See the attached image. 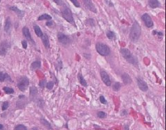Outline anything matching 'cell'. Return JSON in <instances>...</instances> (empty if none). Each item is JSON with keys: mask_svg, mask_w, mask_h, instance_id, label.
<instances>
[{"mask_svg": "<svg viewBox=\"0 0 166 130\" xmlns=\"http://www.w3.org/2000/svg\"><path fill=\"white\" fill-rule=\"evenodd\" d=\"M120 52H121V55L123 56V58L127 62H129L130 63H131V64L138 67V60L136 59V57L134 56V55H133L128 49L121 48L120 50Z\"/></svg>", "mask_w": 166, "mask_h": 130, "instance_id": "cell-1", "label": "cell"}, {"mask_svg": "<svg viewBox=\"0 0 166 130\" xmlns=\"http://www.w3.org/2000/svg\"><path fill=\"white\" fill-rule=\"evenodd\" d=\"M141 34V28L137 21H135L134 24L131 29V32H130V38L133 41H136L139 40Z\"/></svg>", "mask_w": 166, "mask_h": 130, "instance_id": "cell-2", "label": "cell"}, {"mask_svg": "<svg viewBox=\"0 0 166 130\" xmlns=\"http://www.w3.org/2000/svg\"><path fill=\"white\" fill-rule=\"evenodd\" d=\"M61 14H62V17L64 18L66 21L71 23V24H73V25H75V20L73 18L72 12H71V9L67 6L63 5L62 10H61Z\"/></svg>", "mask_w": 166, "mask_h": 130, "instance_id": "cell-3", "label": "cell"}, {"mask_svg": "<svg viewBox=\"0 0 166 130\" xmlns=\"http://www.w3.org/2000/svg\"><path fill=\"white\" fill-rule=\"evenodd\" d=\"M96 50L100 55H102V56H106V55H109L110 53L109 47L104 43H101V42L96 43Z\"/></svg>", "mask_w": 166, "mask_h": 130, "instance_id": "cell-4", "label": "cell"}, {"mask_svg": "<svg viewBox=\"0 0 166 130\" xmlns=\"http://www.w3.org/2000/svg\"><path fill=\"white\" fill-rule=\"evenodd\" d=\"M29 85V80L27 78L26 76H24L20 80V81L18 83V88L21 91H24Z\"/></svg>", "mask_w": 166, "mask_h": 130, "instance_id": "cell-5", "label": "cell"}, {"mask_svg": "<svg viewBox=\"0 0 166 130\" xmlns=\"http://www.w3.org/2000/svg\"><path fill=\"white\" fill-rule=\"evenodd\" d=\"M142 20L143 21V23H144L145 25L148 27V28H151L153 27V21L151 20V16L148 15V13H145L143 14L142 16Z\"/></svg>", "mask_w": 166, "mask_h": 130, "instance_id": "cell-6", "label": "cell"}, {"mask_svg": "<svg viewBox=\"0 0 166 130\" xmlns=\"http://www.w3.org/2000/svg\"><path fill=\"white\" fill-rule=\"evenodd\" d=\"M101 80L103 81V82L107 85V86H110V85H111V80H110L109 76L108 75V73L106 71H104V70L101 71Z\"/></svg>", "mask_w": 166, "mask_h": 130, "instance_id": "cell-7", "label": "cell"}, {"mask_svg": "<svg viewBox=\"0 0 166 130\" xmlns=\"http://www.w3.org/2000/svg\"><path fill=\"white\" fill-rule=\"evenodd\" d=\"M58 39H59V42L65 44V45L70 42V38H69V37L66 36V34H62V33H59V34H58Z\"/></svg>", "mask_w": 166, "mask_h": 130, "instance_id": "cell-8", "label": "cell"}, {"mask_svg": "<svg viewBox=\"0 0 166 130\" xmlns=\"http://www.w3.org/2000/svg\"><path fill=\"white\" fill-rule=\"evenodd\" d=\"M10 47V44L7 42V41H4L1 43V46H0V55H5L7 53V50Z\"/></svg>", "mask_w": 166, "mask_h": 130, "instance_id": "cell-9", "label": "cell"}, {"mask_svg": "<svg viewBox=\"0 0 166 130\" xmlns=\"http://www.w3.org/2000/svg\"><path fill=\"white\" fill-rule=\"evenodd\" d=\"M84 5L85 7H86L88 10H90L91 12H92L94 13H96V8L95 7V5L92 3V0H84Z\"/></svg>", "mask_w": 166, "mask_h": 130, "instance_id": "cell-10", "label": "cell"}, {"mask_svg": "<svg viewBox=\"0 0 166 130\" xmlns=\"http://www.w3.org/2000/svg\"><path fill=\"white\" fill-rule=\"evenodd\" d=\"M22 33H23V35L26 37V39H27V40L30 41L32 44H35L34 41H33L32 37V36H31V34H30L29 29H28L27 27H24V28H23V29H22Z\"/></svg>", "mask_w": 166, "mask_h": 130, "instance_id": "cell-11", "label": "cell"}, {"mask_svg": "<svg viewBox=\"0 0 166 130\" xmlns=\"http://www.w3.org/2000/svg\"><path fill=\"white\" fill-rule=\"evenodd\" d=\"M137 83H138V86H139V88L142 91L146 92V91L148 90V85H147V83L141 78L137 79Z\"/></svg>", "mask_w": 166, "mask_h": 130, "instance_id": "cell-12", "label": "cell"}, {"mask_svg": "<svg viewBox=\"0 0 166 130\" xmlns=\"http://www.w3.org/2000/svg\"><path fill=\"white\" fill-rule=\"evenodd\" d=\"M11 29H12V20H11L10 17H7L5 21V25H4V30L5 32L9 34L11 32Z\"/></svg>", "mask_w": 166, "mask_h": 130, "instance_id": "cell-13", "label": "cell"}, {"mask_svg": "<svg viewBox=\"0 0 166 130\" xmlns=\"http://www.w3.org/2000/svg\"><path fill=\"white\" fill-rule=\"evenodd\" d=\"M121 79H122V81L125 85H130V84H131V82H132L131 76H130L127 73H123L122 75H121Z\"/></svg>", "mask_w": 166, "mask_h": 130, "instance_id": "cell-14", "label": "cell"}, {"mask_svg": "<svg viewBox=\"0 0 166 130\" xmlns=\"http://www.w3.org/2000/svg\"><path fill=\"white\" fill-rule=\"evenodd\" d=\"M41 37V41H42L46 49H49V37H48V36H47V34H43Z\"/></svg>", "mask_w": 166, "mask_h": 130, "instance_id": "cell-15", "label": "cell"}, {"mask_svg": "<svg viewBox=\"0 0 166 130\" xmlns=\"http://www.w3.org/2000/svg\"><path fill=\"white\" fill-rule=\"evenodd\" d=\"M9 8H10V10L13 11V12H15L16 14H17L20 18H22L24 16V12H23V11L20 10L19 8H17L16 7H10Z\"/></svg>", "mask_w": 166, "mask_h": 130, "instance_id": "cell-16", "label": "cell"}, {"mask_svg": "<svg viewBox=\"0 0 166 130\" xmlns=\"http://www.w3.org/2000/svg\"><path fill=\"white\" fill-rule=\"evenodd\" d=\"M148 4L151 8H156L160 6V3L158 0H148Z\"/></svg>", "mask_w": 166, "mask_h": 130, "instance_id": "cell-17", "label": "cell"}, {"mask_svg": "<svg viewBox=\"0 0 166 130\" xmlns=\"http://www.w3.org/2000/svg\"><path fill=\"white\" fill-rule=\"evenodd\" d=\"M6 80H8V81H12L11 77L8 76L7 73H2V72H0V82H2V81H6Z\"/></svg>", "mask_w": 166, "mask_h": 130, "instance_id": "cell-18", "label": "cell"}, {"mask_svg": "<svg viewBox=\"0 0 166 130\" xmlns=\"http://www.w3.org/2000/svg\"><path fill=\"white\" fill-rule=\"evenodd\" d=\"M33 29H34V32H35V34H37V37H41V36H42L43 33H42V31H41V28H40L39 26H38V25H37V24H35V25L33 26Z\"/></svg>", "mask_w": 166, "mask_h": 130, "instance_id": "cell-19", "label": "cell"}, {"mask_svg": "<svg viewBox=\"0 0 166 130\" xmlns=\"http://www.w3.org/2000/svg\"><path fill=\"white\" fill-rule=\"evenodd\" d=\"M78 79H79V83L83 85V86H85V87H86L87 85H87V81L84 80V76H82V74H81V73H79V74H78Z\"/></svg>", "mask_w": 166, "mask_h": 130, "instance_id": "cell-20", "label": "cell"}, {"mask_svg": "<svg viewBox=\"0 0 166 130\" xmlns=\"http://www.w3.org/2000/svg\"><path fill=\"white\" fill-rule=\"evenodd\" d=\"M37 94V90L35 86H32L30 87V96L32 97V98H34Z\"/></svg>", "mask_w": 166, "mask_h": 130, "instance_id": "cell-21", "label": "cell"}, {"mask_svg": "<svg viewBox=\"0 0 166 130\" xmlns=\"http://www.w3.org/2000/svg\"><path fill=\"white\" fill-rule=\"evenodd\" d=\"M41 62L39 61V60H37V61H34L31 65L32 68L33 69V70H37V69H39L41 68Z\"/></svg>", "mask_w": 166, "mask_h": 130, "instance_id": "cell-22", "label": "cell"}, {"mask_svg": "<svg viewBox=\"0 0 166 130\" xmlns=\"http://www.w3.org/2000/svg\"><path fill=\"white\" fill-rule=\"evenodd\" d=\"M52 19V17L48 14H43V15H41L39 17H38V20H50Z\"/></svg>", "mask_w": 166, "mask_h": 130, "instance_id": "cell-23", "label": "cell"}, {"mask_svg": "<svg viewBox=\"0 0 166 130\" xmlns=\"http://www.w3.org/2000/svg\"><path fill=\"white\" fill-rule=\"evenodd\" d=\"M41 123L43 125H45L48 129H50V130L53 129V128H52V126H51V124H49L47 120H45V119H41Z\"/></svg>", "mask_w": 166, "mask_h": 130, "instance_id": "cell-24", "label": "cell"}, {"mask_svg": "<svg viewBox=\"0 0 166 130\" xmlns=\"http://www.w3.org/2000/svg\"><path fill=\"white\" fill-rule=\"evenodd\" d=\"M106 36H107V37L109 38V39H110V40H113V39H115V38H116L115 34L113 31H110V30H109V31L106 32Z\"/></svg>", "mask_w": 166, "mask_h": 130, "instance_id": "cell-25", "label": "cell"}, {"mask_svg": "<svg viewBox=\"0 0 166 130\" xmlns=\"http://www.w3.org/2000/svg\"><path fill=\"white\" fill-rule=\"evenodd\" d=\"M120 88H121V85H120L119 82H116V83L113 84V90H114V91H118L120 90Z\"/></svg>", "mask_w": 166, "mask_h": 130, "instance_id": "cell-26", "label": "cell"}, {"mask_svg": "<svg viewBox=\"0 0 166 130\" xmlns=\"http://www.w3.org/2000/svg\"><path fill=\"white\" fill-rule=\"evenodd\" d=\"M3 90L5 91V93H14V90L10 87H4Z\"/></svg>", "mask_w": 166, "mask_h": 130, "instance_id": "cell-27", "label": "cell"}, {"mask_svg": "<svg viewBox=\"0 0 166 130\" xmlns=\"http://www.w3.org/2000/svg\"><path fill=\"white\" fill-rule=\"evenodd\" d=\"M106 113L104 112V111H99L97 112V117L101 118V119H103V118H106Z\"/></svg>", "mask_w": 166, "mask_h": 130, "instance_id": "cell-28", "label": "cell"}, {"mask_svg": "<svg viewBox=\"0 0 166 130\" xmlns=\"http://www.w3.org/2000/svg\"><path fill=\"white\" fill-rule=\"evenodd\" d=\"M15 130H27V128L23 124H19L15 128Z\"/></svg>", "mask_w": 166, "mask_h": 130, "instance_id": "cell-29", "label": "cell"}, {"mask_svg": "<svg viewBox=\"0 0 166 130\" xmlns=\"http://www.w3.org/2000/svg\"><path fill=\"white\" fill-rule=\"evenodd\" d=\"M45 86H46V88L48 90H52L53 89V87H54V82L53 81H49V82H48L47 84L45 85Z\"/></svg>", "mask_w": 166, "mask_h": 130, "instance_id": "cell-30", "label": "cell"}, {"mask_svg": "<svg viewBox=\"0 0 166 130\" xmlns=\"http://www.w3.org/2000/svg\"><path fill=\"white\" fill-rule=\"evenodd\" d=\"M87 24H88V25H90L92 27L95 26V21H94L93 19H88V20H87Z\"/></svg>", "mask_w": 166, "mask_h": 130, "instance_id": "cell-31", "label": "cell"}, {"mask_svg": "<svg viewBox=\"0 0 166 130\" xmlns=\"http://www.w3.org/2000/svg\"><path fill=\"white\" fill-rule=\"evenodd\" d=\"M71 2H72V3H73L75 7H80L79 2H78V0H71Z\"/></svg>", "mask_w": 166, "mask_h": 130, "instance_id": "cell-32", "label": "cell"}, {"mask_svg": "<svg viewBox=\"0 0 166 130\" xmlns=\"http://www.w3.org/2000/svg\"><path fill=\"white\" fill-rule=\"evenodd\" d=\"M8 106H9V103H8V102H5L2 104V111H5L8 108Z\"/></svg>", "mask_w": 166, "mask_h": 130, "instance_id": "cell-33", "label": "cell"}, {"mask_svg": "<svg viewBox=\"0 0 166 130\" xmlns=\"http://www.w3.org/2000/svg\"><path fill=\"white\" fill-rule=\"evenodd\" d=\"M100 101H101V103H103V104H106V103H107L106 99L105 98V97H104V96H101V97H100Z\"/></svg>", "mask_w": 166, "mask_h": 130, "instance_id": "cell-34", "label": "cell"}, {"mask_svg": "<svg viewBox=\"0 0 166 130\" xmlns=\"http://www.w3.org/2000/svg\"><path fill=\"white\" fill-rule=\"evenodd\" d=\"M45 84H46V81H45V80H42V81H40V87L41 88H44L45 86Z\"/></svg>", "mask_w": 166, "mask_h": 130, "instance_id": "cell-35", "label": "cell"}, {"mask_svg": "<svg viewBox=\"0 0 166 130\" xmlns=\"http://www.w3.org/2000/svg\"><path fill=\"white\" fill-rule=\"evenodd\" d=\"M22 46H23L24 49H27V46H28V45H27V41H26L25 40L22 41Z\"/></svg>", "mask_w": 166, "mask_h": 130, "instance_id": "cell-36", "label": "cell"}, {"mask_svg": "<svg viewBox=\"0 0 166 130\" xmlns=\"http://www.w3.org/2000/svg\"><path fill=\"white\" fill-rule=\"evenodd\" d=\"M53 1L58 5H62V0H53Z\"/></svg>", "mask_w": 166, "mask_h": 130, "instance_id": "cell-37", "label": "cell"}, {"mask_svg": "<svg viewBox=\"0 0 166 130\" xmlns=\"http://www.w3.org/2000/svg\"><path fill=\"white\" fill-rule=\"evenodd\" d=\"M52 24H53V22H52V21H48V22H47V23H46V25H47V26H51Z\"/></svg>", "mask_w": 166, "mask_h": 130, "instance_id": "cell-38", "label": "cell"}, {"mask_svg": "<svg viewBox=\"0 0 166 130\" xmlns=\"http://www.w3.org/2000/svg\"><path fill=\"white\" fill-rule=\"evenodd\" d=\"M125 130H128V126L127 125H125Z\"/></svg>", "mask_w": 166, "mask_h": 130, "instance_id": "cell-39", "label": "cell"}, {"mask_svg": "<svg viewBox=\"0 0 166 130\" xmlns=\"http://www.w3.org/2000/svg\"><path fill=\"white\" fill-rule=\"evenodd\" d=\"M3 129V126L2 125V124H0V129Z\"/></svg>", "mask_w": 166, "mask_h": 130, "instance_id": "cell-40", "label": "cell"}, {"mask_svg": "<svg viewBox=\"0 0 166 130\" xmlns=\"http://www.w3.org/2000/svg\"><path fill=\"white\" fill-rule=\"evenodd\" d=\"M0 2H1V0H0Z\"/></svg>", "mask_w": 166, "mask_h": 130, "instance_id": "cell-41", "label": "cell"}]
</instances>
